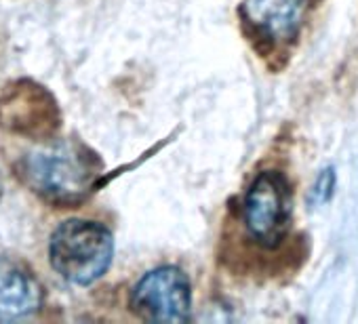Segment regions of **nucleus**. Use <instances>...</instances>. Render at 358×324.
Instances as JSON below:
<instances>
[{
    "label": "nucleus",
    "mask_w": 358,
    "mask_h": 324,
    "mask_svg": "<svg viewBox=\"0 0 358 324\" xmlns=\"http://www.w3.org/2000/svg\"><path fill=\"white\" fill-rule=\"evenodd\" d=\"M101 162L76 139H47L17 162V177L53 207L80 205L95 188Z\"/></svg>",
    "instance_id": "nucleus-1"
},
{
    "label": "nucleus",
    "mask_w": 358,
    "mask_h": 324,
    "mask_svg": "<svg viewBox=\"0 0 358 324\" xmlns=\"http://www.w3.org/2000/svg\"><path fill=\"white\" fill-rule=\"evenodd\" d=\"M114 236L93 219H66L49 240L51 267L74 286H89L97 282L112 265Z\"/></svg>",
    "instance_id": "nucleus-2"
},
{
    "label": "nucleus",
    "mask_w": 358,
    "mask_h": 324,
    "mask_svg": "<svg viewBox=\"0 0 358 324\" xmlns=\"http://www.w3.org/2000/svg\"><path fill=\"white\" fill-rule=\"evenodd\" d=\"M249 236L266 249L282 242L291 226V190L280 173L264 171L249 186L243 202Z\"/></svg>",
    "instance_id": "nucleus-3"
},
{
    "label": "nucleus",
    "mask_w": 358,
    "mask_h": 324,
    "mask_svg": "<svg viewBox=\"0 0 358 324\" xmlns=\"http://www.w3.org/2000/svg\"><path fill=\"white\" fill-rule=\"evenodd\" d=\"M59 122L57 101L34 80H15L0 95V126L13 135L47 141L57 133Z\"/></svg>",
    "instance_id": "nucleus-4"
},
{
    "label": "nucleus",
    "mask_w": 358,
    "mask_h": 324,
    "mask_svg": "<svg viewBox=\"0 0 358 324\" xmlns=\"http://www.w3.org/2000/svg\"><path fill=\"white\" fill-rule=\"evenodd\" d=\"M133 311L152 322H184L192 309V286L184 270L160 265L139 278L131 290Z\"/></svg>",
    "instance_id": "nucleus-5"
},
{
    "label": "nucleus",
    "mask_w": 358,
    "mask_h": 324,
    "mask_svg": "<svg viewBox=\"0 0 358 324\" xmlns=\"http://www.w3.org/2000/svg\"><path fill=\"white\" fill-rule=\"evenodd\" d=\"M45 288L20 259L0 255V320H24L41 311Z\"/></svg>",
    "instance_id": "nucleus-6"
},
{
    "label": "nucleus",
    "mask_w": 358,
    "mask_h": 324,
    "mask_svg": "<svg viewBox=\"0 0 358 324\" xmlns=\"http://www.w3.org/2000/svg\"><path fill=\"white\" fill-rule=\"evenodd\" d=\"M245 20L268 40H291L306 15V0H245Z\"/></svg>",
    "instance_id": "nucleus-7"
},
{
    "label": "nucleus",
    "mask_w": 358,
    "mask_h": 324,
    "mask_svg": "<svg viewBox=\"0 0 358 324\" xmlns=\"http://www.w3.org/2000/svg\"><path fill=\"white\" fill-rule=\"evenodd\" d=\"M0 192H3V186H0Z\"/></svg>",
    "instance_id": "nucleus-8"
}]
</instances>
